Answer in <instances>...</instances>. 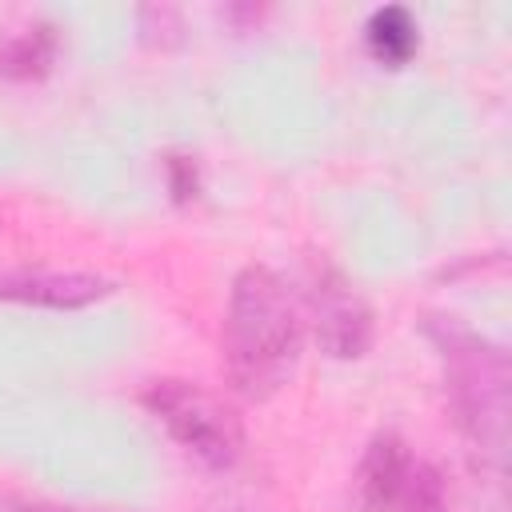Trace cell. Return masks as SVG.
Here are the masks:
<instances>
[{"mask_svg":"<svg viewBox=\"0 0 512 512\" xmlns=\"http://www.w3.org/2000/svg\"><path fill=\"white\" fill-rule=\"evenodd\" d=\"M300 344H304V320L284 276L264 264L240 268L228 292L224 336H220L228 384L244 400L276 396L300 364Z\"/></svg>","mask_w":512,"mask_h":512,"instance_id":"cell-1","label":"cell"},{"mask_svg":"<svg viewBox=\"0 0 512 512\" xmlns=\"http://www.w3.org/2000/svg\"><path fill=\"white\" fill-rule=\"evenodd\" d=\"M424 332L436 344L444 368V392L456 432L480 456L484 468L500 472L508 452V352L488 336L472 332L468 324H460L456 316H428Z\"/></svg>","mask_w":512,"mask_h":512,"instance_id":"cell-2","label":"cell"},{"mask_svg":"<svg viewBox=\"0 0 512 512\" xmlns=\"http://www.w3.org/2000/svg\"><path fill=\"white\" fill-rule=\"evenodd\" d=\"M140 404L164 424V432L204 468H232L244 452V424L236 408L216 396L212 388L184 380V376H160L148 380L140 392Z\"/></svg>","mask_w":512,"mask_h":512,"instance_id":"cell-3","label":"cell"},{"mask_svg":"<svg viewBox=\"0 0 512 512\" xmlns=\"http://www.w3.org/2000/svg\"><path fill=\"white\" fill-rule=\"evenodd\" d=\"M304 308L312 336L332 360H360L372 348V308L356 284L324 256H308L304 268Z\"/></svg>","mask_w":512,"mask_h":512,"instance_id":"cell-4","label":"cell"},{"mask_svg":"<svg viewBox=\"0 0 512 512\" xmlns=\"http://www.w3.org/2000/svg\"><path fill=\"white\" fill-rule=\"evenodd\" d=\"M112 284L96 272H64V268H8L0 272V300L4 304H32V308H88L104 300Z\"/></svg>","mask_w":512,"mask_h":512,"instance_id":"cell-5","label":"cell"},{"mask_svg":"<svg viewBox=\"0 0 512 512\" xmlns=\"http://www.w3.org/2000/svg\"><path fill=\"white\" fill-rule=\"evenodd\" d=\"M408 468H412V456H408L400 436H392V432L372 436V444L364 448L360 468H356V500H360V508L364 512H392Z\"/></svg>","mask_w":512,"mask_h":512,"instance_id":"cell-6","label":"cell"},{"mask_svg":"<svg viewBox=\"0 0 512 512\" xmlns=\"http://www.w3.org/2000/svg\"><path fill=\"white\" fill-rule=\"evenodd\" d=\"M56 52H60L56 24H48V20L28 24V28L12 32L8 40H0V80H8V84L44 80L56 64Z\"/></svg>","mask_w":512,"mask_h":512,"instance_id":"cell-7","label":"cell"},{"mask_svg":"<svg viewBox=\"0 0 512 512\" xmlns=\"http://www.w3.org/2000/svg\"><path fill=\"white\" fill-rule=\"evenodd\" d=\"M364 36H368L372 56L384 60V64H392V68L408 64L412 52L420 48V28H416L412 12L400 8V4H384V8H376V12L368 16Z\"/></svg>","mask_w":512,"mask_h":512,"instance_id":"cell-8","label":"cell"},{"mask_svg":"<svg viewBox=\"0 0 512 512\" xmlns=\"http://www.w3.org/2000/svg\"><path fill=\"white\" fill-rule=\"evenodd\" d=\"M392 512H452V508H448V492H444V476H440L432 464L412 460V468H408V476H404V488H400Z\"/></svg>","mask_w":512,"mask_h":512,"instance_id":"cell-9","label":"cell"},{"mask_svg":"<svg viewBox=\"0 0 512 512\" xmlns=\"http://www.w3.org/2000/svg\"><path fill=\"white\" fill-rule=\"evenodd\" d=\"M140 32H144V40L168 44L180 32V12H172V8H140Z\"/></svg>","mask_w":512,"mask_h":512,"instance_id":"cell-10","label":"cell"},{"mask_svg":"<svg viewBox=\"0 0 512 512\" xmlns=\"http://www.w3.org/2000/svg\"><path fill=\"white\" fill-rule=\"evenodd\" d=\"M168 184H172V196H176L180 204H188V200L196 196V188H200L196 164H192L188 156H168Z\"/></svg>","mask_w":512,"mask_h":512,"instance_id":"cell-11","label":"cell"},{"mask_svg":"<svg viewBox=\"0 0 512 512\" xmlns=\"http://www.w3.org/2000/svg\"><path fill=\"white\" fill-rule=\"evenodd\" d=\"M8 512H92V508H72V504H52V500H20Z\"/></svg>","mask_w":512,"mask_h":512,"instance_id":"cell-12","label":"cell"}]
</instances>
